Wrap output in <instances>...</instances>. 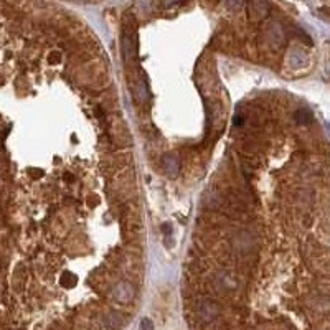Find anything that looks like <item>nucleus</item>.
I'll return each instance as SVG.
<instances>
[{
    "label": "nucleus",
    "instance_id": "1",
    "mask_svg": "<svg viewBox=\"0 0 330 330\" xmlns=\"http://www.w3.org/2000/svg\"><path fill=\"white\" fill-rule=\"evenodd\" d=\"M233 250L234 253L241 258H251L256 250V236H254L251 231L248 229H243V231H238L231 240Z\"/></svg>",
    "mask_w": 330,
    "mask_h": 330
},
{
    "label": "nucleus",
    "instance_id": "2",
    "mask_svg": "<svg viewBox=\"0 0 330 330\" xmlns=\"http://www.w3.org/2000/svg\"><path fill=\"white\" fill-rule=\"evenodd\" d=\"M122 46H124V55L129 63H134L137 58V32L132 18L126 20L124 25V35H122Z\"/></svg>",
    "mask_w": 330,
    "mask_h": 330
},
{
    "label": "nucleus",
    "instance_id": "3",
    "mask_svg": "<svg viewBox=\"0 0 330 330\" xmlns=\"http://www.w3.org/2000/svg\"><path fill=\"white\" fill-rule=\"evenodd\" d=\"M248 14L251 18H263L267 14V5L263 0H251L248 5Z\"/></svg>",
    "mask_w": 330,
    "mask_h": 330
},
{
    "label": "nucleus",
    "instance_id": "4",
    "mask_svg": "<svg viewBox=\"0 0 330 330\" xmlns=\"http://www.w3.org/2000/svg\"><path fill=\"white\" fill-rule=\"evenodd\" d=\"M164 165H165L167 173H169L170 177H175L180 170V162L175 155H167V157L164 159Z\"/></svg>",
    "mask_w": 330,
    "mask_h": 330
},
{
    "label": "nucleus",
    "instance_id": "5",
    "mask_svg": "<svg viewBox=\"0 0 330 330\" xmlns=\"http://www.w3.org/2000/svg\"><path fill=\"white\" fill-rule=\"evenodd\" d=\"M294 117H296V121H297L299 124H309V122L314 121L312 114H310L307 109H299Z\"/></svg>",
    "mask_w": 330,
    "mask_h": 330
},
{
    "label": "nucleus",
    "instance_id": "6",
    "mask_svg": "<svg viewBox=\"0 0 330 330\" xmlns=\"http://www.w3.org/2000/svg\"><path fill=\"white\" fill-rule=\"evenodd\" d=\"M243 4H245V0H225V5L228 9H233V10H238L243 7Z\"/></svg>",
    "mask_w": 330,
    "mask_h": 330
},
{
    "label": "nucleus",
    "instance_id": "7",
    "mask_svg": "<svg viewBox=\"0 0 330 330\" xmlns=\"http://www.w3.org/2000/svg\"><path fill=\"white\" fill-rule=\"evenodd\" d=\"M178 2H180V0H160L162 7H165V9H169V7H172V5H175Z\"/></svg>",
    "mask_w": 330,
    "mask_h": 330
}]
</instances>
